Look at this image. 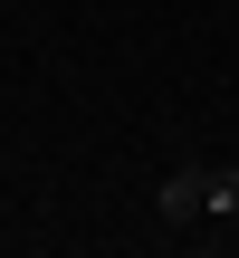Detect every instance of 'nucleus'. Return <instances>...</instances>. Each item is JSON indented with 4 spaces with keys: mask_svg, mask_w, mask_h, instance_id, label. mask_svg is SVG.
<instances>
[{
    "mask_svg": "<svg viewBox=\"0 0 239 258\" xmlns=\"http://www.w3.org/2000/svg\"><path fill=\"white\" fill-rule=\"evenodd\" d=\"M201 191H211V163H172L153 182V230H201Z\"/></svg>",
    "mask_w": 239,
    "mask_h": 258,
    "instance_id": "obj_1",
    "label": "nucleus"
},
{
    "mask_svg": "<svg viewBox=\"0 0 239 258\" xmlns=\"http://www.w3.org/2000/svg\"><path fill=\"white\" fill-rule=\"evenodd\" d=\"M201 220H239V163H211V191H201Z\"/></svg>",
    "mask_w": 239,
    "mask_h": 258,
    "instance_id": "obj_2",
    "label": "nucleus"
}]
</instances>
